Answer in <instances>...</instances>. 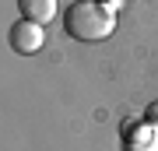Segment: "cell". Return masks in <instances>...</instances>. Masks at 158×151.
Returning a JSON list of instances; mask_svg holds the SVG:
<instances>
[{
  "mask_svg": "<svg viewBox=\"0 0 158 151\" xmlns=\"http://www.w3.org/2000/svg\"><path fill=\"white\" fill-rule=\"evenodd\" d=\"M63 32L77 42H102L116 32V7L98 0H74L63 11Z\"/></svg>",
  "mask_w": 158,
  "mask_h": 151,
  "instance_id": "1",
  "label": "cell"
},
{
  "mask_svg": "<svg viewBox=\"0 0 158 151\" xmlns=\"http://www.w3.org/2000/svg\"><path fill=\"white\" fill-rule=\"evenodd\" d=\"M7 42H11V49H14V53L32 56V53H39L42 46H46V28L21 18V21H14V25H11V32H7Z\"/></svg>",
  "mask_w": 158,
  "mask_h": 151,
  "instance_id": "2",
  "label": "cell"
},
{
  "mask_svg": "<svg viewBox=\"0 0 158 151\" xmlns=\"http://www.w3.org/2000/svg\"><path fill=\"white\" fill-rule=\"evenodd\" d=\"M123 151H158V123L130 120L123 127Z\"/></svg>",
  "mask_w": 158,
  "mask_h": 151,
  "instance_id": "3",
  "label": "cell"
},
{
  "mask_svg": "<svg viewBox=\"0 0 158 151\" xmlns=\"http://www.w3.org/2000/svg\"><path fill=\"white\" fill-rule=\"evenodd\" d=\"M18 11H21L25 21L46 25V21L56 18V0H18Z\"/></svg>",
  "mask_w": 158,
  "mask_h": 151,
  "instance_id": "4",
  "label": "cell"
},
{
  "mask_svg": "<svg viewBox=\"0 0 158 151\" xmlns=\"http://www.w3.org/2000/svg\"><path fill=\"white\" fill-rule=\"evenodd\" d=\"M148 120H151V123H158V102H151V106H148Z\"/></svg>",
  "mask_w": 158,
  "mask_h": 151,
  "instance_id": "5",
  "label": "cell"
},
{
  "mask_svg": "<svg viewBox=\"0 0 158 151\" xmlns=\"http://www.w3.org/2000/svg\"><path fill=\"white\" fill-rule=\"evenodd\" d=\"M98 4H106V7H119L123 0H98Z\"/></svg>",
  "mask_w": 158,
  "mask_h": 151,
  "instance_id": "6",
  "label": "cell"
}]
</instances>
